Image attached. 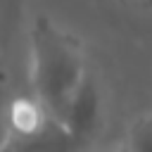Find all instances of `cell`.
Returning <instances> with one entry per match:
<instances>
[{
    "instance_id": "6da1fadb",
    "label": "cell",
    "mask_w": 152,
    "mask_h": 152,
    "mask_svg": "<svg viewBox=\"0 0 152 152\" xmlns=\"http://www.w3.org/2000/svg\"><path fill=\"white\" fill-rule=\"evenodd\" d=\"M28 45L31 97L52 121L66 128L81 90L93 78L83 45L74 33H69L45 14L33 19Z\"/></svg>"
},
{
    "instance_id": "7a4b0ae2",
    "label": "cell",
    "mask_w": 152,
    "mask_h": 152,
    "mask_svg": "<svg viewBox=\"0 0 152 152\" xmlns=\"http://www.w3.org/2000/svg\"><path fill=\"white\" fill-rule=\"evenodd\" d=\"M119 150L121 152H152V112H145L131 121L124 145Z\"/></svg>"
},
{
    "instance_id": "3957f363",
    "label": "cell",
    "mask_w": 152,
    "mask_h": 152,
    "mask_svg": "<svg viewBox=\"0 0 152 152\" xmlns=\"http://www.w3.org/2000/svg\"><path fill=\"white\" fill-rule=\"evenodd\" d=\"M128 2H133L138 7H145V10H152V0H128Z\"/></svg>"
},
{
    "instance_id": "277c9868",
    "label": "cell",
    "mask_w": 152,
    "mask_h": 152,
    "mask_svg": "<svg viewBox=\"0 0 152 152\" xmlns=\"http://www.w3.org/2000/svg\"><path fill=\"white\" fill-rule=\"evenodd\" d=\"M116 152H121V150H116Z\"/></svg>"
}]
</instances>
